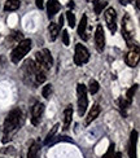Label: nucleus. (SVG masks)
Returning a JSON list of instances; mask_svg holds the SVG:
<instances>
[{
    "label": "nucleus",
    "instance_id": "6",
    "mask_svg": "<svg viewBox=\"0 0 140 158\" xmlns=\"http://www.w3.org/2000/svg\"><path fill=\"white\" fill-rule=\"evenodd\" d=\"M104 17H105V21L106 25L112 32H116L117 30V13L113 8H108L104 13Z\"/></svg>",
    "mask_w": 140,
    "mask_h": 158
},
{
    "label": "nucleus",
    "instance_id": "17",
    "mask_svg": "<svg viewBox=\"0 0 140 158\" xmlns=\"http://www.w3.org/2000/svg\"><path fill=\"white\" fill-rule=\"evenodd\" d=\"M42 57H43V61H44V64H45V66H47V69H49L51 66H52V64H53V60H52V56H51V52H49V49H43V52H42Z\"/></svg>",
    "mask_w": 140,
    "mask_h": 158
},
{
    "label": "nucleus",
    "instance_id": "13",
    "mask_svg": "<svg viewBox=\"0 0 140 158\" xmlns=\"http://www.w3.org/2000/svg\"><path fill=\"white\" fill-rule=\"evenodd\" d=\"M73 121V109L71 106H68L64 110V130H68Z\"/></svg>",
    "mask_w": 140,
    "mask_h": 158
},
{
    "label": "nucleus",
    "instance_id": "12",
    "mask_svg": "<svg viewBox=\"0 0 140 158\" xmlns=\"http://www.w3.org/2000/svg\"><path fill=\"white\" fill-rule=\"evenodd\" d=\"M86 29H87V16L83 15L81 22H79V26H78V35L82 39H84V40H87L88 36L86 35Z\"/></svg>",
    "mask_w": 140,
    "mask_h": 158
},
{
    "label": "nucleus",
    "instance_id": "4",
    "mask_svg": "<svg viewBox=\"0 0 140 158\" xmlns=\"http://www.w3.org/2000/svg\"><path fill=\"white\" fill-rule=\"evenodd\" d=\"M77 94H78V113L81 117L84 115L86 110L88 106V98H87V87L84 84H78L77 87Z\"/></svg>",
    "mask_w": 140,
    "mask_h": 158
},
{
    "label": "nucleus",
    "instance_id": "30",
    "mask_svg": "<svg viewBox=\"0 0 140 158\" xmlns=\"http://www.w3.org/2000/svg\"><path fill=\"white\" fill-rule=\"evenodd\" d=\"M62 25H64V17L61 16V17L58 18V25L57 26H58V27H62Z\"/></svg>",
    "mask_w": 140,
    "mask_h": 158
},
{
    "label": "nucleus",
    "instance_id": "14",
    "mask_svg": "<svg viewBox=\"0 0 140 158\" xmlns=\"http://www.w3.org/2000/svg\"><path fill=\"white\" fill-rule=\"evenodd\" d=\"M99 114H100V106H99L97 104H95V105H93V106L91 108L90 113H88V115H87V119H86V124H90L92 121H95Z\"/></svg>",
    "mask_w": 140,
    "mask_h": 158
},
{
    "label": "nucleus",
    "instance_id": "25",
    "mask_svg": "<svg viewBox=\"0 0 140 158\" xmlns=\"http://www.w3.org/2000/svg\"><path fill=\"white\" fill-rule=\"evenodd\" d=\"M45 81V73L44 70H39L38 73L35 74V82L36 83H43Z\"/></svg>",
    "mask_w": 140,
    "mask_h": 158
},
{
    "label": "nucleus",
    "instance_id": "24",
    "mask_svg": "<svg viewBox=\"0 0 140 158\" xmlns=\"http://www.w3.org/2000/svg\"><path fill=\"white\" fill-rule=\"evenodd\" d=\"M51 94H52V84H47V85H44L43 89H42V95H43V97H44V98H48V97L51 96Z\"/></svg>",
    "mask_w": 140,
    "mask_h": 158
},
{
    "label": "nucleus",
    "instance_id": "26",
    "mask_svg": "<svg viewBox=\"0 0 140 158\" xmlns=\"http://www.w3.org/2000/svg\"><path fill=\"white\" fill-rule=\"evenodd\" d=\"M118 105H119V108H121V109L126 110V109H127V108L130 106V105H131V102H130V101H127V100H126V98L121 97V98H119V100H118Z\"/></svg>",
    "mask_w": 140,
    "mask_h": 158
},
{
    "label": "nucleus",
    "instance_id": "21",
    "mask_svg": "<svg viewBox=\"0 0 140 158\" xmlns=\"http://www.w3.org/2000/svg\"><path fill=\"white\" fill-rule=\"evenodd\" d=\"M99 88H100L99 83L95 81V79H91V81H90V83H88V89H90V94L95 95L96 92L99 91Z\"/></svg>",
    "mask_w": 140,
    "mask_h": 158
},
{
    "label": "nucleus",
    "instance_id": "2",
    "mask_svg": "<svg viewBox=\"0 0 140 158\" xmlns=\"http://www.w3.org/2000/svg\"><path fill=\"white\" fill-rule=\"evenodd\" d=\"M30 49H31V40L30 39H23V40H21L17 44V47L12 51V55H11L12 62L18 64L26 55H28V52Z\"/></svg>",
    "mask_w": 140,
    "mask_h": 158
},
{
    "label": "nucleus",
    "instance_id": "16",
    "mask_svg": "<svg viewBox=\"0 0 140 158\" xmlns=\"http://www.w3.org/2000/svg\"><path fill=\"white\" fill-rule=\"evenodd\" d=\"M58 127H60V124H55V126L52 127V130L48 132V135H47L45 140H44V144H45V145H48V144H52V143H53V140H55V135H56V132H57Z\"/></svg>",
    "mask_w": 140,
    "mask_h": 158
},
{
    "label": "nucleus",
    "instance_id": "7",
    "mask_svg": "<svg viewBox=\"0 0 140 158\" xmlns=\"http://www.w3.org/2000/svg\"><path fill=\"white\" fill-rule=\"evenodd\" d=\"M139 58H140V52H139V47L136 45L135 48H131L127 52L125 61L130 68H135V66H138V64H139Z\"/></svg>",
    "mask_w": 140,
    "mask_h": 158
},
{
    "label": "nucleus",
    "instance_id": "3",
    "mask_svg": "<svg viewBox=\"0 0 140 158\" xmlns=\"http://www.w3.org/2000/svg\"><path fill=\"white\" fill-rule=\"evenodd\" d=\"M122 35L125 38V40L127 42L130 47H132V39L135 35V26L134 21L131 19L130 15H126L123 17V22H122Z\"/></svg>",
    "mask_w": 140,
    "mask_h": 158
},
{
    "label": "nucleus",
    "instance_id": "31",
    "mask_svg": "<svg viewBox=\"0 0 140 158\" xmlns=\"http://www.w3.org/2000/svg\"><path fill=\"white\" fill-rule=\"evenodd\" d=\"M129 2H130V3H132V2H134V0H129Z\"/></svg>",
    "mask_w": 140,
    "mask_h": 158
},
{
    "label": "nucleus",
    "instance_id": "11",
    "mask_svg": "<svg viewBox=\"0 0 140 158\" xmlns=\"http://www.w3.org/2000/svg\"><path fill=\"white\" fill-rule=\"evenodd\" d=\"M61 8V5L57 0H48V3H47V12H48V17H53L56 15V13L60 10Z\"/></svg>",
    "mask_w": 140,
    "mask_h": 158
},
{
    "label": "nucleus",
    "instance_id": "1",
    "mask_svg": "<svg viewBox=\"0 0 140 158\" xmlns=\"http://www.w3.org/2000/svg\"><path fill=\"white\" fill-rule=\"evenodd\" d=\"M22 121H23L22 111L18 109L12 110L11 113L6 115L5 122H4V127H3V131H4L3 143H8L12 139V136L17 132V130L22 124Z\"/></svg>",
    "mask_w": 140,
    "mask_h": 158
},
{
    "label": "nucleus",
    "instance_id": "9",
    "mask_svg": "<svg viewBox=\"0 0 140 158\" xmlns=\"http://www.w3.org/2000/svg\"><path fill=\"white\" fill-rule=\"evenodd\" d=\"M95 43H96V48L99 52H103L105 48V35H104V30L103 26L99 25L96 32H95Z\"/></svg>",
    "mask_w": 140,
    "mask_h": 158
},
{
    "label": "nucleus",
    "instance_id": "27",
    "mask_svg": "<svg viewBox=\"0 0 140 158\" xmlns=\"http://www.w3.org/2000/svg\"><path fill=\"white\" fill-rule=\"evenodd\" d=\"M103 158H114V144H112V145L109 147L108 152L103 156Z\"/></svg>",
    "mask_w": 140,
    "mask_h": 158
},
{
    "label": "nucleus",
    "instance_id": "19",
    "mask_svg": "<svg viewBox=\"0 0 140 158\" xmlns=\"http://www.w3.org/2000/svg\"><path fill=\"white\" fill-rule=\"evenodd\" d=\"M106 2H104V0H95L93 2V8H95V13L96 15H100L101 13V10L106 6Z\"/></svg>",
    "mask_w": 140,
    "mask_h": 158
},
{
    "label": "nucleus",
    "instance_id": "10",
    "mask_svg": "<svg viewBox=\"0 0 140 158\" xmlns=\"http://www.w3.org/2000/svg\"><path fill=\"white\" fill-rule=\"evenodd\" d=\"M136 143H138V131L134 130L130 136L129 143V156L130 158H136Z\"/></svg>",
    "mask_w": 140,
    "mask_h": 158
},
{
    "label": "nucleus",
    "instance_id": "5",
    "mask_svg": "<svg viewBox=\"0 0 140 158\" xmlns=\"http://www.w3.org/2000/svg\"><path fill=\"white\" fill-rule=\"evenodd\" d=\"M90 60V52L88 49L82 44H77L75 47V55H74V61L78 66H82L83 64L88 62Z\"/></svg>",
    "mask_w": 140,
    "mask_h": 158
},
{
    "label": "nucleus",
    "instance_id": "15",
    "mask_svg": "<svg viewBox=\"0 0 140 158\" xmlns=\"http://www.w3.org/2000/svg\"><path fill=\"white\" fill-rule=\"evenodd\" d=\"M19 8V0H6V3L4 5L5 12H13L17 10Z\"/></svg>",
    "mask_w": 140,
    "mask_h": 158
},
{
    "label": "nucleus",
    "instance_id": "28",
    "mask_svg": "<svg viewBox=\"0 0 140 158\" xmlns=\"http://www.w3.org/2000/svg\"><path fill=\"white\" fill-rule=\"evenodd\" d=\"M62 43L64 45H69V32L66 30L62 31Z\"/></svg>",
    "mask_w": 140,
    "mask_h": 158
},
{
    "label": "nucleus",
    "instance_id": "18",
    "mask_svg": "<svg viewBox=\"0 0 140 158\" xmlns=\"http://www.w3.org/2000/svg\"><path fill=\"white\" fill-rule=\"evenodd\" d=\"M48 31H49L51 40H56V38L58 36V32H60V27H58V26L56 23L51 22V25L48 26Z\"/></svg>",
    "mask_w": 140,
    "mask_h": 158
},
{
    "label": "nucleus",
    "instance_id": "20",
    "mask_svg": "<svg viewBox=\"0 0 140 158\" xmlns=\"http://www.w3.org/2000/svg\"><path fill=\"white\" fill-rule=\"evenodd\" d=\"M38 152H39V145L36 143H34L29 149L28 158H38Z\"/></svg>",
    "mask_w": 140,
    "mask_h": 158
},
{
    "label": "nucleus",
    "instance_id": "23",
    "mask_svg": "<svg viewBox=\"0 0 140 158\" xmlns=\"http://www.w3.org/2000/svg\"><path fill=\"white\" fill-rule=\"evenodd\" d=\"M66 18H68V22H69V26L70 27H74L75 26V16L73 12H66Z\"/></svg>",
    "mask_w": 140,
    "mask_h": 158
},
{
    "label": "nucleus",
    "instance_id": "29",
    "mask_svg": "<svg viewBox=\"0 0 140 158\" xmlns=\"http://www.w3.org/2000/svg\"><path fill=\"white\" fill-rule=\"evenodd\" d=\"M35 3H36V6H38L39 9H43V6H44L43 0H35Z\"/></svg>",
    "mask_w": 140,
    "mask_h": 158
},
{
    "label": "nucleus",
    "instance_id": "8",
    "mask_svg": "<svg viewBox=\"0 0 140 158\" xmlns=\"http://www.w3.org/2000/svg\"><path fill=\"white\" fill-rule=\"evenodd\" d=\"M43 111H44V105L42 102H36L34 106L31 108V123L34 124V126L40 123Z\"/></svg>",
    "mask_w": 140,
    "mask_h": 158
},
{
    "label": "nucleus",
    "instance_id": "22",
    "mask_svg": "<svg viewBox=\"0 0 140 158\" xmlns=\"http://www.w3.org/2000/svg\"><path fill=\"white\" fill-rule=\"evenodd\" d=\"M136 89H138V84L132 85V87H131V88L127 91V94H126V100L131 102V101H132V98H134V95H135Z\"/></svg>",
    "mask_w": 140,
    "mask_h": 158
}]
</instances>
